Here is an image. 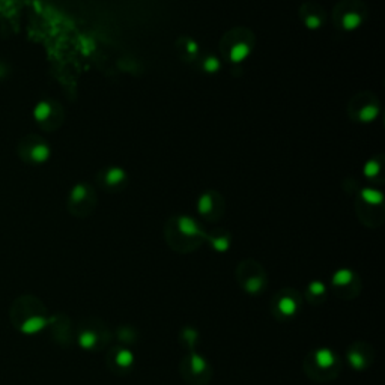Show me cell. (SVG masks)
I'll list each match as a JSON object with an SVG mask.
<instances>
[{"instance_id": "6da1fadb", "label": "cell", "mask_w": 385, "mask_h": 385, "mask_svg": "<svg viewBox=\"0 0 385 385\" xmlns=\"http://www.w3.org/2000/svg\"><path fill=\"white\" fill-rule=\"evenodd\" d=\"M44 303L33 295L18 297L9 310L11 323L18 333L26 336L38 334L47 326L48 314Z\"/></svg>"}, {"instance_id": "7a4b0ae2", "label": "cell", "mask_w": 385, "mask_h": 385, "mask_svg": "<svg viewBox=\"0 0 385 385\" xmlns=\"http://www.w3.org/2000/svg\"><path fill=\"white\" fill-rule=\"evenodd\" d=\"M254 47V36L248 29L229 30L220 44L223 56L232 64H242Z\"/></svg>"}, {"instance_id": "3957f363", "label": "cell", "mask_w": 385, "mask_h": 385, "mask_svg": "<svg viewBox=\"0 0 385 385\" xmlns=\"http://www.w3.org/2000/svg\"><path fill=\"white\" fill-rule=\"evenodd\" d=\"M304 370L316 381H328L339 372V357L329 349L313 351L304 361Z\"/></svg>"}, {"instance_id": "277c9868", "label": "cell", "mask_w": 385, "mask_h": 385, "mask_svg": "<svg viewBox=\"0 0 385 385\" xmlns=\"http://www.w3.org/2000/svg\"><path fill=\"white\" fill-rule=\"evenodd\" d=\"M179 238H182V241L179 242L178 250L185 251V250L193 248V242L199 244L205 238V233L200 231L199 225L196 223V220H193L191 217H187V215H181V217L170 220L169 235H167V239L170 244L176 242Z\"/></svg>"}, {"instance_id": "5b68a950", "label": "cell", "mask_w": 385, "mask_h": 385, "mask_svg": "<svg viewBox=\"0 0 385 385\" xmlns=\"http://www.w3.org/2000/svg\"><path fill=\"white\" fill-rule=\"evenodd\" d=\"M366 18V8L358 0H343L334 9L336 26L345 32L357 30Z\"/></svg>"}, {"instance_id": "8992f818", "label": "cell", "mask_w": 385, "mask_h": 385, "mask_svg": "<svg viewBox=\"0 0 385 385\" xmlns=\"http://www.w3.org/2000/svg\"><path fill=\"white\" fill-rule=\"evenodd\" d=\"M18 156L27 164L38 166L50 158V146L41 136L27 134L18 142Z\"/></svg>"}, {"instance_id": "52a82bcc", "label": "cell", "mask_w": 385, "mask_h": 385, "mask_svg": "<svg viewBox=\"0 0 385 385\" xmlns=\"http://www.w3.org/2000/svg\"><path fill=\"white\" fill-rule=\"evenodd\" d=\"M33 119L42 130L54 131L64 122V110L56 101L42 99L33 108Z\"/></svg>"}, {"instance_id": "ba28073f", "label": "cell", "mask_w": 385, "mask_h": 385, "mask_svg": "<svg viewBox=\"0 0 385 385\" xmlns=\"http://www.w3.org/2000/svg\"><path fill=\"white\" fill-rule=\"evenodd\" d=\"M349 116L360 124H370L379 116V104L369 92L358 93L349 102Z\"/></svg>"}, {"instance_id": "9c48e42d", "label": "cell", "mask_w": 385, "mask_h": 385, "mask_svg": "<svg viewBox=\"0 0 385 385\" xmlns=\"http://www.w3.org/2000/svg\"><path fill=\"white\" fill-rule=\"evenodd\" d=\"M96 203V196L93 188L89 184H77L70 191L68 197V209L71 214L77 217H84L92 212Z\"/></svg>"}, {"instance_id": "30bf717a", "label": "cell", "mask_w": 385, "mask_h": 385, "mask_svg": "<svg viewBox=\"0 0 385 385\" xmlns=\"http://www.w3.org/2000/svg\"><path fill=\"white\" fill-rule=\"evenodd\" d=\"M300 18L308 30H319L326 21V14L317 3H304L300 8Z\"/></svg>"}, {"instance_id": "8fae6325", "label": "cell", "mask_w": 385, "mask_h": 385, "mask_svg": "<svg viewBox=\"0 0 385 385\" xmlns=\"http://www.w3.org/2000/svg\"><path fill=\"white\" fill-rule=\"evenodd\" d=\"M77 339H78V343L81 348L89 349V351L98 349L101 345V340H102L101 328L93 323H83L78 329Z\"/></svg>"}, {"instance_id": "7c38bea8", "label": "cell", "mask_w": 385, "mask_h": 385, "mask_svg": "<svg viewBox=\"0 0 385 385\" xmlns=\"http://www.w3.org/2000/svg\"><path fill=\"white\" fill-rule=\"evenodd\" d=\"M127 182V173L121 167H108L101 175V184L107 190H119Z\"/></svg>"}, {"instance_id": "4fadbf2b", "label": "cell", "mask_w": 385, "mask_h": 385, "mask_svg": "<svg viewBox=\"0 0 385 385\" xmlns=\"http://www.w3.org/2000/svg\"><path fill=\"white\" fill-rule=\"evenodd\" d=\"M217 208H218V209H223V200H222V197H220L217 193L208 191V193H205V194L200 196V199H199V202H197V209H199V212H200L203 217L211 218V215L217 214V211H215Z\"/></svg>"}, {"instance_id": "5bb4252c", "label": "cell", "mask_w": 385, "mask_h": 385, "mask_svg": "<svg viewBox=\"0 0 385 385\" xmlns=\"http://www.w3.org/2000/svg\"><path fill=\"white\" fill-rule=\"evenodd\" d=\"M276 311L282 316H294L298 310V300L294 298V295L291 292H286V294H282L277 300H276Z\"/></svg>"}, {"instance_id": "9a60e30c", "label": "cell", "mask_w": 385, "mask_h": 385, "mask_svg": "<svg viewBox=\"0 0 385 385\" xmlns=\"http://www.w3.org/2000/svg\"><path fill=\"white\" fill-rule=\"evenodd\" d=\"M361 345L363 343H358L357 346H352L348 352V358L355 369H364L370 363V357H367L364 354V349L361 351Z\"/></svg>"}, {"instance_id": "2e32d148", "label": "cell", "mask_w": 385, "mask_h": 385, "mask_svg": "<svg viewBox=\"0 0 385 385\" xmlns=\"http://www.w3.org/2000/svg\"><path fill=\"white\" fill-rule=\"evenodd\" d=\"M382 193L375 190V188H363L360 191V200L364 203V205H369V206H379L382 203Z\"/></svg>"}, {"instance_id": "e0dca14e", "label": "cell", "mask_w": 385, "mask_h": 385, "mask_svg": "<svg viewBox=\"0 0 385 385\" xmlns=\"http://www.w3.org/2000/svg\"><path fill=\"white\" fill-rule=\"evenodd\" d=\"M181 44V50H182V56H188L190 59H196L199 56L200 53V48H199V44L191 39V38H181L179 41Z\"/></svg>"}, {"instance_id": "ac0fdd59", "label": "cell", "mask_w": 385, "mask_h": 385, "mask_svg": "<svg viewBox=\"0 0 385 385\" xmlns=\"http://www.w3.org/2000/svg\"><path fill=\"white\" fill-rule=\"evenodd\" d=\"M220 67H222V64H220V59L217 56H214V54H206V56L202 59V70L205 73H217L220 70Z\"/></svg>"}, {"instance_id": "d6986e66", "label": "cell", "mask_w": 385, "mask_h": 385, "mask_svg": "<svg viewBox=\"0 0 385 385\" xmlns=\"http://www.w3.org/2000/svg\"><path fill=\"white\" fill-rule=\"evenodd\" d=\"M381 172H382V164H381L379 161H376V159L367 161L366 166L363 167V173H364V176L369 178V179L376 178Z\"/></svg>"}, {"instance_id": "ffe728a7", "label": "cell", "mask_w": 385, "mask_h": 385, "mask_svg": "<svg viewBox=\"0 0 385 385\" xmlns=\"http://www.w3.org/2000/svg\"><path fill=\"white\" fill-rule=\"evenodd\" d=\"M115 361H116L118 366H121V369H124V367H128V366L133 364V355H131V352L127 351V349H119V351L116 352Z\"/></svg>"}, {"instance_id": "44dd1931", "label": "cell", "mask_w": 385, "mask_h": 385, "mask_svg": "<svg viewBox=\"0 0 385 385\" xmlns=\"http://www.w3.org/2000/svg\"><path fill=\"white\" fill-rule=\"evenodd\" d=\"M209 239H211V242H212L215 250L223 251V250H226L229 247V236L228 235H225V236H212Z\"/></svg>"}]
</instances>
